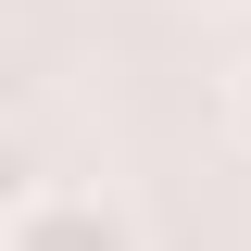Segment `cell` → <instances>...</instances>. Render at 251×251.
I'll return each instance as SVG.
<instances>
[{
	"label": "cell",
	"instance_id": "obj_1",
	"mask_svg": "<svg viewBox=\"0 0 251 251\" xmlns=\"http://www.w3.org/2000/svg\"><path fill=\"white\" fill-rule=\"evenodd\" d=\"M0 251H151V239H138V214L113 188H25Z\"/></svg>",
	"mask_w": 251,
	"mask_h": 251
},
{
	"label": "cell",
	"instance_id": "obj_2",
	"mask_svg": "<svg viewBox=\"0 0 251 251\" xmlns=\"http://www.w3.org/2000/svg\"><path fill=\"white\" fill-rule=\"evenodd\" d=\"M226 138H239V151H251V63H239V75H226Z\"/></svg>",
	"mask_w": 251,
	"mask_h": 251
}]
</instances>
